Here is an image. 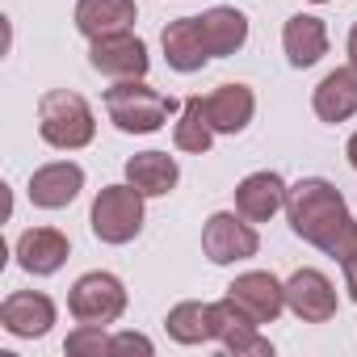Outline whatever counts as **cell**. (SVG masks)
<instances>
[{"label": "cell", "instance_id": "cell-1", "mask_svg": "<svg viewBox=\"0 0 357 357\" xmlns=\"http://www.w3.org/2000/svg\"><path fill=\"white\" fill-rule=\"evenodd\" d=\"M286 219L298 240H307L332 261H349L357 252V219L349 215L344 194L324 176H303V181L290 185Z\"/></svg>", "mask_w": 357, "mask_h": 357}, {"label": "cell", "instance_id": "cell-2", "mask_svg": "<svg viewBox=\"0 0 357 357\" xmlns=\"http://www.w3.org/2000/svg\"><path fill=\"white\" fill-rule=\"evenodd\" d=\"M105 114L122 135H155L172 114H181V101L164 97L147 80H114L105 89Z\"/></svg>", "mask_w": 357, "mask_h": 357}, {"label": "cell", "instance_id": "cell-3", "mask_svg": "<svg viewBox=\"0 0 357 357\" xmlns=\"http://www.w3.org/2000/svg\"><path fill=\"white\" fill-rule=\"evenodd\" d=\"M38 135L55 151H80V147H89L93 135H97L93 105L80 93H72V89L43 93V101H38Z\"/></svg>", "mask_w": 357, "mask_h": 357}, {"label": "cell", "instance_id": "cell-4", "mask_svg": "<svg viewBox=\"0 0 357 357\" xmlns=\"http://www.w3.org/2000/svg\"><path fill=\"white\" fill-rule=\"evenodd\" d=\"M143 194L130 185V181H122V185H105L97 198H93V211H89V227H93V236L101 240V244H114V248H122V244H130L139 231H143Z\"/></svg>", "mask_w": 357, "mask_h": 357}, {"label": "cell", "instance_id": "cell-5", "mask_svg": "<svg viewBox=\"0 0 357 357\" xmlns=\"http://www.w3.org/2000/svg\"><path fill=\"white\" fill-rule=\"evenodd\" d=\"M126 286L118 273H105V269H93V273H80L72 282V294H68V311L76 324H97V328H109L122 319L126 311Z\"/></svg>", "mask_w": 357, "mask_h": 357}, {"label": "cell", "instance_id": "cell-6", "mask_svg": "<svg viewBox=\"0 0 357 357\" xmlns=\"http://www.w3.org/2000/svg\"><path fill=\"white\" fill-rule=\"evenodd\" d=\"M202 252L211 265H240L261 252V236L240 211H215L202 227Z\"/></svg>", "mask_w": 357, "mask_h": 357}, {"label": "cell", "instance_id": "cell-7", "mask_svg": "<svg viewBox=\"0 0 357 357\" xmlns=\"http://www.w3.org/2000/svg\"><path fill=\"white\" fill-rule=\"evenodd\" d=\"M89 63H93V72H101L109 80H147L151 55H147V43L139 34L118 30V34L89 43Z\"/></svg>", "mask_w": 357, "mask_h": 357}, {"label": "cell", "instance_id": "cell-8", "mask_svg": "<svg viewBox=\"0 0 357 357\" xmlns=\"http://www.w3.org/2000/svg\"><path fill=\"white\" fill-rule=\"evenodd\" d=\"M55 298L43 290H13L0 303V328L17 340H43L55 328Z\"/></svg>", "mask_w": 357, "mask_h": 357}, {"label": "cell", "instance_id": "cell-9", "mask_svg": "<svg viewBox=\"0 0 357 357\" xmlns=\"http://www.w3.org/2000/svg\"><path fill=\"white\" fill-rule=\"evenodd\" d=\"M286 311H294L303 324H328L340 311L336 286L319 269H294L286 282Z\"/></svg>", "mask_w": 357, "mask_h": 357}, {"label": "cell", "instance_id": "cell-10", "mask_svg": "<svg viewBox=\"0 0 357 357\" xmlns=\"http://www.w3.org/2000/svg\"><path fill=\"white\" fill-rule=\"evenodd\" d=\"M211 315H215V344H223L236 357H273V344L269 336H261V324L244 315L227 294L211 303Z\"/></svg>", "mask_w": 357, "mask_h": 357}, {"label": "cell", "instance_id": "cell-11", "mask_svg": "<svg viewBox=\"0 0 357 357\" xmlns=\"http://www.w3.org/2000/svg\"><path fill=\"white\" fill-rule=\"evenodd\" d=\"M80 190H84V168L76 160H51V164L30 172L26 194L38 211H63L80 198Z\"/></svg>", "mask_w": 357, "mask_h": 357}, {"label": "cell", "instance_id": "cell-12", "mask_svg": "<svg viewBox=\"0 0 357 357\" xmlns=\"http://www.w3.org/2000/svg\"><path fill=\"white\" fill-rule=\"evenodd\" d=\"M227 298H231L244 315H252L257 324H273V319L286 311V282H278V278L265 273V269H248V273H240V278L227 286Z\"/></svg>", "mask_w": 357, "mask_h": 357}, {"label": "cell", "instance_id": "cell-13", "mask_svg": "<svg viewBox=\"0 0 357 357\" xmlns=\"http://www.w3.org/2000/svg\"><path fill=\"white\" fill-rule=\"evenodd\" d=\"M160 47H164V59L172 72H181V76H194L202 72L215 55L206 47V34H202V17H176L164 26L160 34Z\"/></svg>", "mask_w": 357, "mask_h": 357}, {"label": "cell", "instance_id": "cell-14", "mask_svg": "<svg viewBox=\"0 0 357 357\" xmlns=\"http://www.w3.org/2000/svg\"><path fill=\"white\" fill-rule=\"evenodd\" d=\"M13 257H17V265H22L30 278H51V273H59L63 261L72 257V244H68V236L55 231V227H30V231L17 236Z\"/></svg>", "mask_w": 357, "mask_h": 357}, {"label": "cell", "instance_id": "cell-15", "mask_svg": "<svg viewBox=\"0 0 357 357\" xmlns=\"http://www.w3.org/2000/svg\"><path fill=\"white\" fill-rule=\"evenodd\" d=\"M286 194H290V185L282 181V176L261 168V172H248L236 185V211L248 223H269L278 211H286Z\"/></svg>", "mask_w": 357, "mask_h": 357}, {"label": "cell", "instance_id": "cell-16", "mask_svg": "<svg viewBox=\"0 0 357 357\" xmlns=\"http://www.w3.org/2000/svg\"><path fill=\"white\" fill-rule=\"evenodd\" d=\"M206 122L215 126V135H240L248 130L252 114H257V93L248 84H219L215 93L202 97Z\"/></svg>", "mask_w": 357, "mask_h": 357}, {"label": "cell", "instance_id": "cell-17", "mask_svg": "<svg viewBox=\"0 0 357 357\" xmlns=\"http://www.w3.org/2000/svg\"><path fill=\"white\" fill-rule=\"evenodd\" d=\"M311 109H315V118L328 122V126L357 118V68L344 63V68L328 72V76L315 84V93H311Z\"/></svg>", "mask_w": 357, "mask_h": 357}, {"label": "cell", "instance_id": "cell-18", "mask_svg": "<svg viewBox=\"0 0 357 357\" xmlns=\"http://www.w3.org/2000/svg\"><path fill=\"white\" fill-rule=\"evenodd\" d=\"M282 51H286L290 68H298V72L315 68L328 55V26H324V17H315V13L286 17V26H282Z\"/></svg>", "mask_w": 357, "mask_h": 357}, {"label": "cell", "instance_id": "cell-19", "mask_svg": "<svg viewBox=\"0 0 357 357\" xmlns=\"http://www.w3.org/2000/svg\"><path fill=\"white\" fill-rule=\"evenodd\" d=\"M126 181L143 194V198H164L181 181V164L168 151H139L126 160Z\"/></svg>", "mask_w": 357, "mask_h": 357}, {"label": "cell", "instance_id": "cell-20", "mask_svg": "<svg viewBox=\"0 0 357 357\" xmlns=\"http://www.w3.org/2000/svg\"><path fill=\"white\" fill-rule=\"evenodd\" d=\"M139 22L135 0H76V30L93 43L118 30H130Z\"/></svg>", "mask_w": 357, "mask_h": 357}, {"label": "cell", "instance_id": "cell-21", "mask_svg": "<svg viewBox=\"0 0 357 357\" xmlns=\"http://www.w3.org/2000/svg\"><path fill=\"white\" fill-rule=\"evenodd\" d=\"M202 34H206V47L215 59H227L236 55L244 43H248V17L231 5H215L202 13Z\"/></svg>", "mask_w": 357, "mask_h": 357}, {"label": "cell", "instance_id": "cell-22", "mask_svg": "<svg viewBox=\"0 0 357 357\" xmlns=\"http://www.w3.org/2000/svg\"><path fill=\"white\" fill-rule=\"evenodd\" d=\"M164 328L176 344H211L215 340V315H211V303H176L168 315H164Z\"/></svg>", "mask_w": 357, "mask_h": 357}, {"label": "cell", "instance_id": "cell-23", "mask_svg": "<svg viewBox=\"0 0 357 357\" xmlns=\"http://www.w3.org/2000/svg\"><path fill=\"white\" fill-rule=\"evenodd\" d=\"M172 143H176V151H190V155H206L211 151L215 126L206 122L202 97H185L181 101V114H176V126H172Z\"/></svg>", "mask_w": 357, "mask_h": 357}, {"label": "cell", "instance_id": "cell-24", "mask_svg": "<svg viewBox=\"0 0 357 357\" xmlns=\"http://www.w3.org/2000/svg\"><path fill=\"white\" fill-rule=\"evenodd\" d=\"M68 357H114V336H105V328L97 324H76L63 340Z\"/></svg>", "mask_w": 357, "mask_h": 357}, {"label": "cell", "instance_id": "cell-25", "mask_svg": "<svg viewBox=\"0 0 357 357\" xmlns=\"http://www.w3.org/2000/svg\"><path fill=\"white\" fill-rule=\"evenodd\" d=\"M114 353H147V357H151L155 344H151L143 332H118V336H114Z\"/></svg>", "mask_w": 357, "mask_h": 357}, {"label": "cell", "instance_id": "cell-26", "mask_svg": "<svg viewBox=\"0 0 357 357\" xmlns=\"http://www.w3.org/2000/svg\"><path fill=\"white\" fill-rule=\"evenodd\" d=\"M340 269H344V290H349V298L357 303V252H353L349 261H340Z\"/></svg>", "mask_w": 357, "mask_h": 357}, {"label": "cell", "instance_id": "cell-27", "mask_svg": "<svg viewBox=\"0 0 357 357\" xmlns=\"http://www.w3.org/2000/svg\"><path fill=\"white\" fill-rule=\"evenodd\" d=\"M344 155H349V164H353V172H357V130L349 135V143H344Z\"/></svg>", "mask_w": 357, "mask_h": 357}, {"label": "cell", "instance_id": "cell-28", "mask_svg": "<svg viewBox=\"0 0 357 357\" xmlns=\"http://www.w3.org/2000/svg\"><path fill=\"white\" fill-rule=\"evenodd\" d=\"M349 63H353V68H357V26H353V30H349Z\"/></svg>", "mask_w": 357, "mask_h": 357}, {"label": "cell", "instance_id": "cell-29", "mask_svg": "<svg viewBox=\"0 0 357 357\" xmlns=\"http://www.w3.org/2000/svg\"><path fill=\"white\" fill-rule=\"evenodd\" d=\"M311 5H332V0H311Z\"/></svg>", "mask_w": 357, "mask_h": 357}]
</instances>
